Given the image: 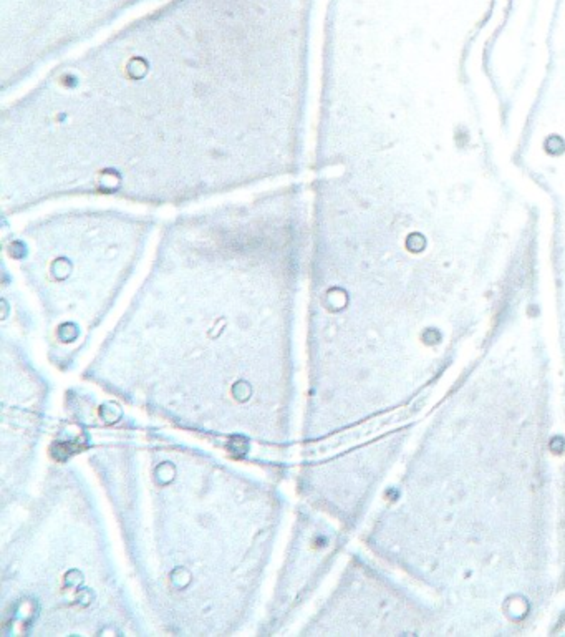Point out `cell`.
<instances>
[{
    "mask_svg": "<svg viewBox=\"0 0 565 637\" xmlns=\"http://www.w3.org/2000/svg\"><path fill=\"white\" fill-rule=\"evenodd\" d=\"M565 149V143L559 136H552L547 140V151L550 154H560Z\"/></svg>",
    "mask_w": 565,
    "mask_h": 637,
    "instance_id": "6da1fadb",
    "label": "cell"
}]
</instances>
